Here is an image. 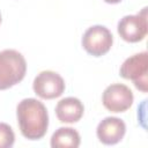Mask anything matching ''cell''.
Masks as SVG:
<instances>
[{
  "instance_id": "cell-1",
  "label": "cell",
  "mask_w": 148,
  "mask_h": 148,
  "mask_svg": "<svg viewBox=\"0 0 148 148\" xmlns=\"http://www.w3.org/2000/svg\"><path fill=\"white\" fill-rule=\"evenodd\" d=\"M17 124L21 134L28 140L42 139L49 127L46 106L36 98H24L16 106Z\"/></svg>"
},
{
  "instance_id": "cell-2",
  "label": "cell",
  "mask_w": 148,
  "mask_h": 148,
  "mask_svg": "<svg viewBox=\"0 0 148 148\" xmlns=\"http://www.w3.org/2000/svg\"><path fill=\"white\" fill-rule=\"evenodd\" d=\"M27 73V61L22 53L7 49L0 52V90L20 83Z\"/></svg>"
},
{
  "instance_id": "cell-3",
  "label": "cell",
  "mask_w": 148,
  "mask_h": 148,
  "mask_svg": "<svg viewBox=\"0 0 148 148\" xmlns=\"http://www.w3.org/2000/svg\"><path fill=\"white\" fill-rule=\"evenodd\" d=\"M119 75L131 80L135 88L142 92L148 90V53L146 51L127 58L119 69Z\"/></svg>"
},
{
  "instance_id": "cell-4",
  "label": "cell",
  "mask_w": 148,
  "mask_h": 148,
  "mask_svg": "<svg viewBox=\"0 0 148 148\" xmlns=\"http://www.w3.org/2000/svg\"><path fill=\"white\" fill-rule=\"evenodd\" d=\"M113 44L111 31L101 24L88 28L82 36V46L86 52L92 57H102L106 54Z\"/></svg>"
},
{
  "instance_id": "cell-5",
  "label": "cell",
  "mask_w": 148,
  "mask_h": 148,
  "mask_svg": "<svg viewBox=\"0 0 148 148\" xmlns=\"http://www.w3.org/2000/svg\"><path fill=\"white\" fill-rule=\"evenodd\" d=\"M117 31L125 42H141L148 32L147 8L145 7L141 13H138L135 15H125L124 17H121L118 22Z\"/></svg>"
},
{
  "instance_id": "cell-6",
  "label": "cell",
  "mask_w": 148,
  "mask_h": 148,
  "mask_svg": "<svg viewBox=\"0 0 148 148\" xmlns=\"http://www.w3.org/2000/svg\"><path fill=\"white\" fill-rule=\"evenodd\" d=\"M134 101L132 90L123 83H112L108 86L102 95V103L104 108L111 112H125L128 110Z\"/></svg>"
},
{
  "instance_id": "cell-7",
  "label": "cell",
  "mask_w": 148,
  "mask_h": 148,
  "mask_svg": "<svg viewBox=\"0 0 148 148\" xmlns=\"http://www.w3.org/2000/svg\"><path fill=\"white\" fill-rule=\"evenodd\" d=\"M64 79L53 71L40 72L32 82L35 94L42 99H53L62 95L65 91Z\"/></svg>"
},
{
  "instance_id": "cell-8",
  "label": "cell",
  "mask_w": 148,
  "mask_h": 148,
  "mask_svg": "<svg viewBox=\"0 0 148 148\" xmlns=\"http://www.w3.org/2000/svg\"><path fill=\"white\" fill-rule=\"evenodd\" d=\"M126 133V125L123 119L117 117H106L96 128V135L98 140L106 146H112L121 141Z\"/></svg>"
},
{
  "instance_id": "cell-9",
  "label": "cell",
  "mask_w": 148,
  "mask_h": 148,
  "mask_svg": "<svg viewBox=\"0 0 148 148\" xmlns=\"http://www.w3.org/2000/svg\"><path fill=\"white\" fill-rule=\"evenodd\" d=\"M84 113L82 102L76 97H65L56 105V114L59 121L73 124L79 121Z\"/></svg>"
},
{
  "instance_id": "cell-10",
  "label": "cell",
  "mask_w": 148,
  "mask_h": 148,
  "mask_svg": "<svg viewBox=\"0 0 148 148\" xmlns=\"http://www.w3.org/2000/svg\"><path fill=\"white\" fill-rule=\"evenodd\" d=\"M80 143V134L72 127H60L51 136L52 148H77Z\"/></svg>"
},
{
  "instance_id": "cell-11",
  "label": "cell",
  "mask_w": 148,
  "mask_h": 148,
  "mask_svg": "<svg viewBox=\"0 0 148 148\" xmlns=\"http://www.w3.org/2000/svg\"><path fill=\"white\" fill-rule=\"evenodd\" d=\"M14 142L15 134L13 128L6 123H0V148H10Z\"/></svg>"
},
{
  "instance_id": "cell-12",
  "label": "cell",
  "mask_w": 148,
  "mask_h": 148,
  "mask_svg": "<svg viewBox=\"0 0 148 148\" xmlns=\"http://www.w3.org/2000/svg\"><path fill=\"white\" fill-rule=\"evenodd\" d=\"M106 3H111V5H114V3H119L121 0H104Z\"/></svg>"
},
{
  "instance_id": "cell-13",
  "label": "cell",
  "mask_w": 148,
  "mask_h": 148,
  "mask_svg": "<svg viewBox=\"0 0 148 148\" xmlns=\"http://www.w3.org/2000/svg\"><path fill=\"white\" fill-rule=\"evenodd\" d=\"M0 22H1V13H0Z\"/></svg>"
}]
</instances>
